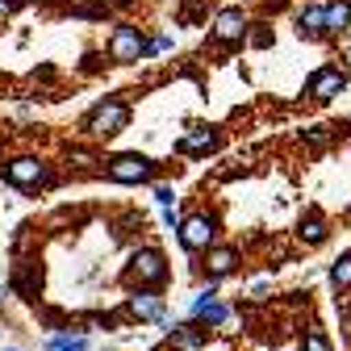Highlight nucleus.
Masks as SVG:
<instances>
[{"mask_svg":"<svg viewBox=\"0 0 351 351\" xmlns=\"http://www.w3.org/2000/svg\"><path fill=\"white\" fill-rule=\"evenodd\" d=\"M125 121H130V109H125L121 101H105V105H97L93 113H88V130H93L97 138H113V134H121Z\"/></svg>","mask_w":351,"mask_h":351,"instance_id":"nucleus-1","label":"nucleus"},{"mask_svg":"<svg viewBox=\"0 0 351 351\" xmlns=\"http://www.w3.org/2000/svg\"><path fill=\"white\" fill-rule=\"evenodd\" d=\"M151 171H155V163L147 155H117V159H109V180H117V184H143V180H151Z\"/></svg>","mask_w":351,"mask_h":351,"instance_id":"nucleus-2","label":"nucleus"},{"mask_svg":"<svg viewBox=\"0 0 351 351\" xmlns=\"http://www.w3.org/2000/svg\"><path fill=\"white\" fill-rule=\"evenodd\" d=\"M143 51H147V47H143V34H138V25H117V29H113L109 55H113L117 63H134Z\"/></svg>","mask_w":351,"mask_h":351,"instance_id":"nucleus-3","label":"nucleus"},{"mask_svg":"<svg viewBox=\"0 0 351 351\" xmlns=\"http://www.w3.org/2000/svg\"><path fill=\"white\" fill-rule=\"evenodd\" d=\"M180 243H184L189 251H205V247L213 243V217H209V213H193V217H184Z\"/></svg>","mask_w":351,"mask_h":351,"instance_id":"nucleus-4","label":"nucleus"},{"mask_svg":"<svg viewBox=\"0 0 351 351\" xmlns=\"http://www.w3.org/2000/svg\"><path fill=\"white\" fill-rule=\"evenodd\" d=\"M130 276H134V280H143V285H159V280L167 276V268H163V255H159V251H138L134 259H130Z\"/></svg>","mask_w":351,"mask_h":351,"instance_id":"nucleus-5","label":"nucleus"},{"mask_svg":"<svg viewBox=\"0 0 351 351\" xmlns=\"http://www.w3.org/2000/svg\"><path fill=\"white\" fill-rule=\"evenodd\" d=\"M9 180H13L17 189L42 184V180H47V167H42L38 159H29V155H21V159H13V163H9Z\"/></svg>","mask_w":351,"mask_h":351,"instance_id":"nucleus-6","label":"nucleus"},{"mask_svg":"<svg viewBox=\"0 0 351 351\" xmlns=\"http://www.w3.org/2000/svg\"><path fill=\"white\" fill-rule=\"evenodd\" d=\"M347 88V75L343 71H335V67H322L314 80H310V97H318V101H330V97H339Z\"/></svg>","mask_w":351,"mask_h":351,"instance_id":"nucleus-7","label":"nucleus"},{"mask_svg":"<svg viewBox=\"0 0 351 351\" xmlns=\"http://www.w3.org/2000/svg\"><path fill=\"white\" fill-rule=\"evenodd\" d=\"M247 34V17L239 9H226V13H217L213 21V38H222V42H239Z\"/></svg>","mask_w":351,"mask_h":351,"instance_id":"nucleus-8","label":"nucleus"},{"mask_svg":"<svg viewBox=\"0 0 351 351\" xmlns=\"http://www.w3.org/2000/svg\"><path fill=\"white\" fill-rule=\"evenodd\" d=\"M193 314L205 318L209 326H217V322H226V305H217V301H213V289H205V293L193 301Z\"/></svg>","mask_w":351,"mask_h":351,"instance_id":"nucleus-9","label":"nucleus"},{"mask_svg":"<svg viewBox=\"0 0 351 351\" xmlns=\"http://www.w3.org/2000/svg\"><path fill=\"white\" fill-rule=\"evenodd\" d=\"M130 314L134 318H163V301L155 293H134L130 297Z\"/></svg>","mask_w":351,"mask_h":351,"instance_id":"nucleus-10","label":"nucleus"},{"mask_svg":"<svg viewBox=\"0 0 351 351\" xmlns=\"http://www.w3.org/2000/svg\"><path fill=\"white\" fill-rule=\"evenodd\" d=\"M213 147H217V134H213V130H193V134L180 138V151H189V155H205V151H213Z\"/></svg>","mask_w":351,"mask_h":351,"instance_id":"nucleus-11","label":"nucleus"},{"mask_svg":"<svg viewBox=\"0 0 351 351\" xmlns=\"http://www.w3.org/2000/svg\"><path fill=\"white\" fill-rule=\"evenodd\" d=\"M297 25H301V34H310V38L326 34V9H322V5H310V9L297 17Z\"/></svg>","mask_w":351,"mask_h":351,"instance_id":"nucleus-12","label":"nucleus"},{"mask_svg":"<svg viewBox=\"0 0 351 351\" xmlns=\"http://www.w3.org/2000/svg\"><path fill=\"white\" fill-rule=\"evenodd\" d=\"M205 268H209V276H226V272L234 268V251H230V247L209 251V255H205Z\"/></svg>","mask_w":351,"mask_h":351,"instance_id":"nucleus-13","label":"nucleus"},{"mask_svg":"<svg viewBox=\"0 0 351 351\" xmlns=\"http://www.w3.org/2000/svg\"><path fill=\"white\" fill-rule=\"evenodd\" d=\"M347 21H351V0L326 5V29H347Z\"/></svg>","mask_w":351,"mask_h":351,"instance_id":"nucleus-14","label":"nucleus"},{"mask_svg":"<svg viewBox=\"0 0 351 351\" xmlns=\"http://www.w3.org/2000/svg\"><path fill=\"white\" fill-rule=\"evenodd\" d=\"M330 285L335 289H351V255H343L335 268H330Z\"/></svg>","mask_w":351,"mask_h":351,"instance_id":"nucleus-15","label":"nucleus"},{"mask_svg":"<svg viewBox=\"0 0 351 351\" xmlns=\"http://www.w3.org/2000/svg\"><path fill=\"white\" fill-rule=\"evenodd\" d=\"M301 239L310 243V247H318V243L326 239V226H322V217H310V222H301Z\"/></svg>","mask_w":351,"mask_h":351,"instance_id":"nucleus-16","label":"nucleus"},{"mask_svg":"<svg viewBox=\"0 0 351 351\" xmlns=\"http://www.w3.org/2000/svg\"><path fill=\"white\" fill-rule=\"evenodd\" d=\"M301 351H330V343H326L322 330H305V347Z\"/></svg>","mask_w":351,"mask_h":351,"instance_id":"nucleus-17","label":"nucleus"},{"mask_svg":"<svg viewBox=\"0 0 351 351\" xmlns=\"http://www.w3.org/2000/svg\"><path fill=\"white\" fill-rule=\"evenodd\" d=\"M51 351H88V339H51Z\"/></svg>","mask_w":351,"mask_h":351,"instance_id":"nucleus-18","label":"nucleus"},{"mask_svg":"<svg viewBox=\"0 0 351 351\" xmlns=\"http://www.w3.org/2000/svg\"><path fill=\"white\" fill-rule=\"evenodd\" d=\"M155 201H159L163 209H171V205H176V193H171V189H155Z\"/></svg>","mask_w":351,"mask_h":351,"instance_id":"nucleus-19","label":"nucleus"},{"mask_svg":"<svg viewBox=\"0 0 351 351\" xmlns=\"http://www.w3.org/2000/svg\"><path fill=\"white\" fill-rule=\"evenodd\" d=\"M147 51H171V38H155V42H151Z\"/></svg>","mask_w":351,"mask_h":351,"instance_id":"nucleus-20","label":"nucleus"},{"mask_svg":"<svg viewBox=\"0 0 351 351\" xmlns=\"http://www.w3.org/2000/svg\"><path fill=\"white\" fill-rule=\"evenodd\" d=\"M13 9H17V0H0V21H5V17H9Z\"/></svg>","mask_w":351,"mask_h":351,"instance_id":"nucleus-21","label":"nucleus"},{"mask_svg":"<svg viewBox=\"0 0 351 351\" xmlns=\"http://www.w3.org/2000/svg\"><path fill=\"white\" fill-rule=\"evenodd\" d=\"M5 351H17V347H5Z\"/></svg>","mask_w":351,"mask_h":351,"instance_id":"nucleus-22","label":"nucleus"},{"mask_svg":"<svg viewBox=\"0 0 351 351\" xmlns=\"http://www.w3.org/2000/svg\"><path fill=\"white\" fill-rule=\"evenodd\" d=\"M0 301H5V293H0Z\"/></svg>","mask_w":351,"mask_h":351,"instance_id":"nucleus-23","label":"nucleus"}]
</instances>
